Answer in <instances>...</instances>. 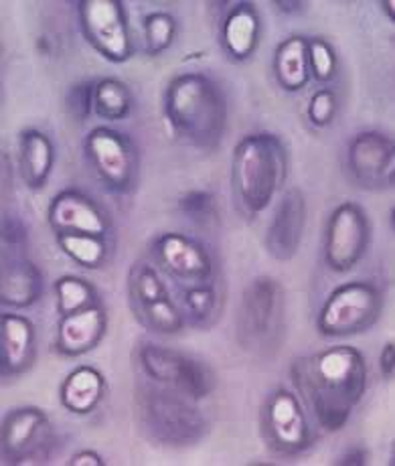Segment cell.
<instances>
[{
	"mask_svg": "<svg viewBox=\"0 0 395 466\" xmlns=\"http://www.w3.org/2000/svg\"><path fill=\"white\" fill-rule=\"evenodd\" d=\"M292 381L327 432L345 428L367 390V363L355 347L335 345L292 363Z\"/></svg>",
	"mask_w": 395,
	"mask_h": 466,
	"instance_id": "obj_1",
	"label": "cell"
},
{
	"mask_svg": "<svg viewBox=\"0 0 395 466\" xmlns=\"http://www.w3.org/2000/svg\"><path fill=\"white\" fill-rule=\"evenodd\" d=\"M165 118L188 145L215 148L228 127L226 96L205 74H181L167 87Z\"/></svg>",
	"mask_w": 395,
	"mask_h": 466,
	"instance_id": "obj_2",
	"label": "cell"
},
{
	"mask_svg": "<svg viewBox=\"0 0 395 466\" xmlns=\"http://www.w3.org/2000/svg\"><path fill=\"white\" fill-rule=\"evenodd\" d=\"M289 175V152L270 132H256L238 142L233 150L231 185L239 208L258 218L270 208Z\"/></svg>",
	"mask_w": 395,
	"mask_h": 466,
	"instance_id": "obj_3",
	"label": "cell"
},
{
	"mask_svg": "<svg viewBox=\"0 0 395 466\" xmlns=\"http://www.w3.org/2000/svg\"><path fill=\"white\" fill-rule=\"evenodd\" d=\"M191 398L165 385H138L134 403L140 428L160 444L188 446L201 441L208 432V422Z\"/></svg>",
	"mask_w": 395,
	"mask_h": 466,
	"instance_id": "obj_4",
	"label": "cell"
},
{
	"mask_svg": "<svg viewBox=\"0 0 395 466\" xmlns=\"http://www.w3.org/2000/svg\"><path fill=\"white\" fill-rule=\"evenodd\" d=\"M383 309V294L370 280L337 286L319 312L317 327L322 337H353L370 330Z\"/></svg>",
	"mask_w": 395,
	"mask_h": 466,
	"instance_id": "obj_5",
	"label": "cell"
},
{
	"mask_svg": "<svg viewBox=\"0 0 395 466\" xmlns=\"http://www.w3.org/2000/svg\"><path fill=\"white\" fill-rule=\"evenodd\" d=\"M142 371L152 383L165 385L191 400H205L215 390V373L203 361L163 345L145 343L137 351Z\"/></svg>",
	"mask_w": 395,
	"mask_h": 466,
	"instance_id": "obj_6",
	"label": "cell"
},
{
	"mask_svg": "<svg viewBox=\"0 0 395 466\" xmlns=\"http://www.w3.org/2000/svg\"><path fill=\"white\" fill-rule=\"evenodd\" d=\"M284 317V290L270 276H259L244 290L238 335L241 345L266 349L278 337Z\"/></svg>",
	"mask_w": 395,
	"mask_h": 466,
	"instance_id": "obj_7",
	"label": "cell"
},
{
	"mask_svg": "<svg viewBox=\"0 0 395 466\" xmlns=\"http://www.w3.org/2000/svg\"><path fill=\"white\" fill-rule=\"evenodd\" d=\"M79 25L87 43L112 64L132 57V37L120 0H82L77 6Z\"/></svg>",
	"mask_w": 395,
	"mask_h": 466,
	"instance_id": "obj_8",
	"label": "cell"
},
{
	"mask_svg": "<svg viewBox=\"0 0 395 466\" xmlns=\"http://www.w3.org/2000/svg\"><path fill=\"white\" fill-rule=\"evenodd\" d=\"M86 155L96 175L112 193H128L137 183L138 157L132 140L124 132L97 127L87 134Z\"/></svg>",
	"mask_w": 395,
	"mask_h": 466,
	"instance_id": "obj_9",
	"label": "cell"
},
{
	"mask_svg": "<svg viewBox=\"0 0 395 466\" xmlns=\"http://www.w3.org/2000/svg\"><path fill=\"white\" fill-rule=\"evenodd\" d=\"M262 428L266 441L278 454L299 456L314 442L307 410L300 398L286 388H278L266 400L262 410Z\"/></svg>",
	"mask_w": 395,
	"mask_h": 466,
	"instance_id": "obj_10",
	"label": "cell"
},
{
	"mask_svg": "<svg viewBox=\"0 0 395 466\" xmlns=\"http://www.w3.org/2000/svg\"><path fill=\"white\" fill-rule=\"evenodd\" d=\"M371 241V226L361 205L345 201L330 213L325 238V262L337 274H347L361 262Z\"/></svg>",
	"mask_w": 395,
	"mask_h": 466,
	"instance_id": "obj_11",
	"label": "cell"
},
{
	"mask_svg": "<svg viewBox=\"0 0 395 466\" xmlns=\"http://www.w3.org/2000/svg\"><path fill=\"white\" fill-rule=\"evenodd\" d=\"M53 428L45 411L33 406L11 410L0 428L3 462L26 464L35 462L51 446Z\"/></svg>",
	"mask_w": 395,
	"mask_h": 466,
	"instance_id": "obj_12",
	"label": "cell"
},
{
	"mask_svg": "<svg viewBox=\"0 0 395 466\" xmlns=\"http://www.w3.org/2000/svg\"><path fill=\"white\" fill-rule=\"evenodd\" d=\"M347 168L365 189H385L395 183V145L388 134L359 132L347 147Z\"/></svg>",
	"mask_w": 395,
	"mask_h": 466,
	"instance_id": "obj_13",
	"label": "cell"
},
{
	"mask_svg": "<svg viewBox=\"0 0 395 466\" xmlns=\"http://www.w3.org/2000/svg\"><path fill=\"white\" fill-rule=\"evenodd\" d=\"M155 252L165 270L185 284H208L215 272L208 248L183 233H163L155 241Z\"/></svg>",
	"mask_w": 395,
	"mask_h": 466,
	"instance_id": "obj_14",
	"label": "cell"
},
{
	"mask_svg": "<svg viewBox=\"0 0 395 466\" xmlns=\"http://www.w3.org/2000/svg\"><path fill=\"white\" fill-rule=\"evenodd\" d=\"M49 226L57 233H89L102 236L110 231V219L94 197L77 189H66L53 197L47 211Z\"/></svg>",
	"mask_w": 395,
	"mask_h": 466,
	"instance_id": "obj_15",
	"label": "cell"
},
{
	"mask_svg": "<svg viewBox=\"0 0 395 466\" xmlns=\"http://www.w3.org/2000/svg\"><path fill=\"white\" fill-rule=\"evenodd\" d=\"M307 229V199L300 189L282 195L266 233V249L278 262H289L299 254Z\"/></svg>",
	"mask_w": 395,
	"mask_h": 466,
	"instance_id": "obj_16",
	"label": "cell"
},
{
	"mask_svg": "<svg viewBox=\"0 0 395 466\" xmlns=\"http://www.w3.org/2000/svg\"><path fill=\"white\" fill-rule=\"evenodd\" d=\"M37 355V333L33 322L15 312H5L0 319V360H3V375L25 373Z\"/></svg>",
	"mask_w": 395,
	"mask_h": 466,
	"instance_id": "obj_17",
	"label": "cell"
},
{
	"mask_svg": "<svg viewBox=\"0 0 395 466\" xmlns=\"http://www.w3.org/2000/svg\"><path fill=\"white\" fill-rule=\"evenodd\" d=\"M106 329L107 315L100 304L74 312V315L61 317L57 325L56 349L66 357L86 355L102 343Z\"/></svg>",
	"mask_w": 395,
	"mask_h": 466,
	"instance_id": "obj_18",
	"label": "cell"
},
{
	"mask_svg": "<svg viewBox=\"0 0 395 466\" xmlns=\"http://www.w3.org/2000/svg\"><path fill=\"white\" fill-rule=\"evenodd\" d=\"M262 35V21L251 3H239L231 8L221 25V41L228 56L246 61L254 56Z\"/></svg>",
	"mask_w": 395,
	"mask_h": 466,
	"instance_id": "obj_19",
	"label": "cell"
},
{
	"mask_svg": "<svg viewBox=\"0 0 395 466\" xmlns=\"http://www.w3.org/2000/svg\"><path fill=\"white\" fill-rule=\"evenodd\" d=\"M43 294V274L31 259L6 258L3 264L0 300L6 307L29 309Z\"/></svg>",
	"mask_w": 395,
	"mask_h": 466,
	"instance_id": "obj_20",
	"label": "cell"
},
{
	"mask_svg": "<svg viewBox=\"0 0 395 466\" xmlns=\"http://www.w3.org/2000/svg\"><path fill=\"white\" fill-rule=\"evenodd\" d=\"M106 396V378L96 367L82 365L71 371L61 383V406L76 416H87L96 411Z\"/></svg>",
	"mask_w": 395,
	"mask_h": 466,
	"instance_id": "obj_21",
	"label": "cell"
},
{
	"mask_svg": "<svg viewBox=\"0 0 395 466\" xmlns=\"http://www.w3.org/2000/svg\"><path fill=\"white\" fill-rule=\"evenodd\" d=\"M19 165L23 181L29 189L39 191L47 185L53 165H56V148L45 132L37 128H29L21 132L19 138Z\"/></svg>",
	"mask_w": 395,
	"mask_h": 466,
	"instance_id": "obj_22",
	"label": "cell"
},
{
	"mask_svg": "<svg viewBox=\"0 0 395 466\" xmlns=\"http://www.w3.org/2000/svg\"><path fill=\"white\" fill-rule=\"evenodd\" d=\"M276 82L284 92H302L310 82L309 64V39L302 35H292L278 45L274 56Z\"/></svg>",
	"mask_w": 395,
	"mask_h": 466,
	"instance_id": "obj_23",
	"label": "cell"
},
{
	"mask_svg": "<svg viewBox=\"0 0 395 466\" xmlns=\"http://www.w3.org/2000/svg\"><path fill=\"white\" fill-rule=\"evenodd\" d=\"M128 286H130V299L134 309L142 310L147 307H152L160 300L170 299L168 286L163 280V276L158 274L155 266L145 264V262H137L130 268V278H128Z\"/></svg>",
	"mask_w": 395,
	"mask_h": 466,
	"instance_id": "obj_24",
	"label": "cell"
},
{
	"mask_svg": "<svg viewBox=\"0 0 395 466\" xmlns=\"http://www.w3.org/2000/svg\"><path fill=\"white\" fill-rule=\"evenodd\" d=\"M57 244L69 259L87 270H97L106 264L107 244L102 236L89 233H57Z\"/></svg>",
	"mask_w": 395,
	"mask_h": 466,
	"instance_id": "obj_25",
	"label": "cell"
},
{
	"mask_svg": "<svg viewBox=\"0 0 395 466\" xmlns=\"http://www.w3.org/2000/svg\"><path fill=\"white\" fill-rule=\"evenodd\" d=\"M94 107L100 118L118 122L128 118L132 112V92L124 82L114 77L100 79L96 84Z\"/></svg>",
	"mask_w": 395,
	"mask_h": 466,
	"instance_id": "obj_26",
	"label": "cell"
},
{
	"mask_svg": "<svg viewBox=\"0 0 395 466\" xmlns=\"http://www.w3.org/2000/svg\"><path fill=\"white\" fill-rule=\"evenodd\" d=\"M57 312L61 317L74 315L97 304V294L94 286L79 276H61L56 282Z\"/></svg>",
	"mask_w": 395,
	"mask_h": 466,
	"instance_id": "obj_27",
	"label": "cell"
},
{
	"mask_svg": "<svg viewBox=\"0 0 395 466\" xmlns=\"http://www.w3.org/2000/svg\"><path fill=\"white\" fill-rule=\"evenodd\" d=\"M177 37V21L173 15L157 11L150 13L145 19V39L148 56L157 57L165 53Z\"/></svg>",
	"mask_w": 395,
	"mask_h": 466,
	"instance_id": "obj_28",
	"label": "cell"
},
{
	"mask_svg": "<svg viewBox=\"0 0 395 466\" xmlns=\"http://www.w3.org/2000/svg\"><path fill=\"white\" fill-rule=\"evenodd\" d=\"M309 64H310V77L320 84H329L337 77L339 71V57L333 45L325 39H310L309 41Z\"/></svg>",
	"mask_w": 395,
	"mask_h": 466,
	"instance_id": "obj_29",
	"label": "cell"
},
{
	"mask_svg": "<svg viewBox=\"0 0 395 466\" xmlns=\"http://www.w3.org/2000/svg\"><path fill=\"white\" fill-rule=\"evenodd\" d=\"M218 290H215L211 284L191 286V289H187L183 294L185 307L197 322L213 319L215 310H218Z\"/></svg>",
	"mask_w": 395,
	"mask_h": 466,
	"instance_id": "obj_30",
	"label": "cell"
},
{
	"mask_svg": "<svg viewBox=\"0 0 395 466\" xmlns=\"http://www.w3.org/2000/svg\"><path fill=\"white\" fill-rule=\"evenodd\" d=\"M178 208L195 223H213L218 219V199L209 191H191L181 197Z\"/></svg>",
	"mask_w": 395,
	"mask_h": 466,
	"instance_id": "obj_31",
	"label": "cell"
},
{
	"mask_svg": "<svg viewBox=\"0 0 395 466\" xmlns=\"http://www.w3.org/2000/svg\"><path fill=\"white\" fill-rule=\"evenodd\" d=\"M337 107H339V102H337V96L333 89L322 87V89H319V92H314L310 96L309 120L317 128L330 127L337 116Z\"/></svg>",
	"mask_w": 395,
	"mask_h": 466,
	"instance_id": "obj_32",
	"label": "cell"
},
{
	"mask_svg": "<svg viewBox=\"0 0 395 466\" xmlns=\"http://www.w3.org/2000/svg\"><path fill=\"white\" fill-rule=\"evenodd\" d=\"M94 100H96V84L92 82L76 84L74 87H69L67 92V110L77 122H84L89 116V112H92Z\"/></svg>",
	"mask_w": 395,
	"mask_h": 466,
	"instance_id": "obj_33",
	"label": "cell"
},
{
	"mask_svg": "<svg viewBox=\"0 0 395 466\" xmlns=\"http://www.w3.org/2000/svg\"><path fill=\"white\" fill-rule=\"evenodd\" d=\"M3 239L6 244H23L26 239V229L23 226V221L6 218L3 223Z\"/></svg>",
	"mask_w": 395,
	"mask_h": 466,
	"instance_id": "obj_34",
	"label": "cell"
},
{
	"mask_svg": "<svg viewBox=\"0 0 395 466\" xmlns=\"http://www.w3.org/2000/svg\"><path fill=\"white\" fill-rule=\"evenodd\" d=\"M380 370L383 380H391L393 373H395V345L391 343H385L381 357H380Z\"/></svg>",
	"mask_w": 395,
	"mask_h": 466,
	"instance_id": "obj_35",
	"label": "cell"
},
{
	"mask_svg": "<svg viewBox=\"0 0 395 466\" xmlns=\"http://www.w3.org/2000/svg\"><path fill=\"white\" fill-rule=\"evenodd\" d=\"M69 466H104L102 456L94 451H82L74 454L67 462Z\"/></svg>",
	"mask_w": 395,
	"mask_h": 466,
	"instance_id": "obj_36",
	"label": "cell"
},
{
	"mask_svg": "<svg viewBox=\"0 0 395 466\" xmlns=\"http://www.w3.org/2000/svg\"><path fill=\"white\" fill-rule=\"evenodd\" d=\"M337 464H345V466H361V464H367V452L363 451V448H351V451H347L340 459L337 461Z\"/></svg>",
	"mask_w": 395,
	"mask_h": 466,
	"instance_id": "obj_37",
	"label": "cell"
},
{
	"mask_svg": "<svg viewBox=\"0 0 395 466\" xmlns=\"http://www.w3.org/2000/svg\"><path fill=\"white\" fill-rule=\"evenodd\" d=\"M393 6H395L393 0H385V3H383V11L388 13V16H390L391 21H393Z\"/></svg>",
	"mask_w": 395,
	"mask_h": 466,
	"instance_id": "obj_38",
	"label": "cell"
}]
</instances>
